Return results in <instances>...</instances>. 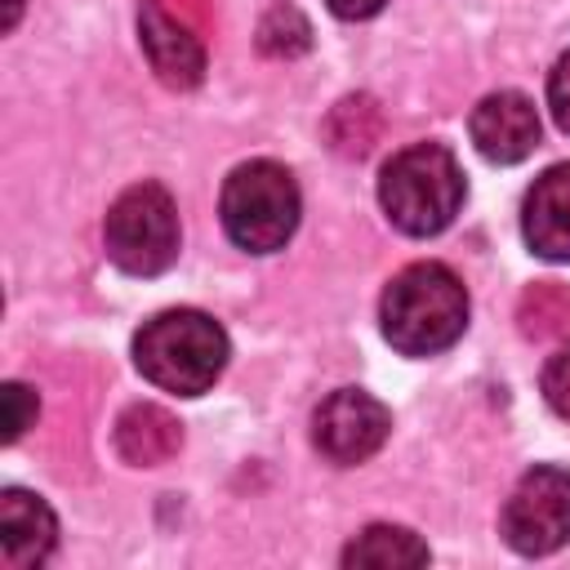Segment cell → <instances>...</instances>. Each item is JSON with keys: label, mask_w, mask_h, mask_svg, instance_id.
Returning a JSON list of instances; mask_svg holds the SVG:
<instances>
[{"label": "cell", "mask_w": 570, "mask_h": 570, "mask_svg": "<svg viewBox=\"0 0 570 570\" xmlns=\"http://www.w3.org/2000/svg\"><path fill=\"white\" fill-rule=\"evenodd\" d=\"M379 325L401 356H436L468 330V289L445 263H410L383 289Z\"/></svg>", "instance_id": "obj_1"}, {"label": "cell", "mask_w": 570, "mask_h": 570, "mask_svg": "<svg viewBox=\"0 0 570 570\" xmlns=\"http://www.w3.org/2000/svg\"><path fill=\"white\" fill-rule=\"evenodd\" d=\"M134 365L142 370L147 383L165 392L200 396L218 383L227 365V334L214 316L196 307H174L151 316L134 334Z\"/></svg>", "instance_id": "obj_2"}, {"label": "cell", "mask_w": 570, "mask_h": 570, "mask_svg": "<svg viewBox=\"0 0 570 570\" xmlns=\"http://www.w3.org/2000/svg\"><path fill=\"white\" fill-rule=\"evenodd\" d=\"M463 191H468L463 169H459L454 151L441 147V142L401 147L383 165V174H379L383 214L405 236H436V232H445L454 223V214L463 209Z\"/></svg>", "instance_id": "obj_3"}, {"label": "cell", "mask_w": 570, "mask_h": 570, "mask_svg": "<svg viewBox=\"0 0 570 570\" xmlns=\"http://www.w3.org/2000/svg\"><path fill=\"white\" fill-rule=\"evenodd\" d=\"M298 209H303L298 183L276 160H245V165H236L227 174L223 200H218L227 236L240 249H249V254L285 249V240L298 227Z\"/></svg>", "instance_id": "obj_4"}, {"label": "cell", "mask_w": 570, "mask_h": 570, "mask_svg": "<svg viewBox=\"0 0 570 570\" xmlns=\"http://www.w3.org/2000/svg\"><path fill=\"white\" fill-rule=\"evenodd\" d=\"M107 254L129 276H160L178 258V209L160 183H134L102 223Z\"/></svg>", "instance_id": "obj_5"}, {"label": "cell", "mask_w": 570, "mask_h": 570, "mask_svg": "<svg viewBox=\"0 0 570 570\" xmlns=\"http://www.w3.org/2000/svg\"><path fill=\"white\" fill-rule=\"evenodd\" d=\"M499 530L512 552L548 557L570 539V472L566 468H530L503 503Z\"/></svg>", "instance_id": "obj_6"}, {"label": "cell", "mask_w": 570, "mask_h": 570, "mask_svg": "<svg viewBox=\"0 0 570 570\" xmlns=\"http://www.w3.org/2000/svg\"><path fill=\"white\" fill-rule=\"evenodd\" d=\"M387 428H392V414L379 396L361 387H338L312 414V445L330 463L352 468V463H365L387 441Z\"/></svg>", "instance_id": "obj_7"}, {"label": "cell", "mask_w": 570, "mask_h": 570, "mask_svg": "<svg viewBox=\"0 0 570 570\" xmlns=\"http://www.w3.org/2000/svg\"><path fill=\"white\" fill-rule=\"evenodd\" d=\"M138 40H142V53H147V62H151L160 85L196 89L205 80V45H200V36L178 13H169L160 0H142Z\"/></svg>", "instance_id": "obj_8"}, {"label": "cell", "mask_w": 570, "mask_h": 570, "mask_svg": "<svg viewBox=\"0 0 570 570\" xmlns=\"http://www.w3.org/2000/svg\"><path fill=\"white\" fill-rule=\"evenodd\" d=\"M472 142L485 160L494 165H517L534 151L539 142V111L525 94L517 89H499V94H485L476 107H472Z\"/></svg>", "instance_id": "obj_9"}, {"label": "cell", "mask_w": 570, "mask_h": 570, "mask_svg": "<svg viewBox=\"0 0 570 570\" xmlns=\"http://www.w3.org/2000/svg\"><path fill=\"white\" fill-rule=\"evenodd\" d=\"M521 236L530 254L570 263V165L543 169L521 200Z\"/></svg>", "instance_id": "obj_10"}, {"label": "cell", "mask_w": 570, "mask_h": 570, "mask_svg": "<svg viewBox=\"0 0 570 570\" xmlns=\"http://www.w3.org/2000/svg\"><path fill=\"white\" fill-rule=\"evenodd\" d=\"M53 539H58V521H53L49 503L31 490L9 485L0 494V561L9 570L40 566L53 552Z\"/></svg>", "instance_id": "obj_11"}, {"label": "cell", "mask_w": 570, "mask_h": 570, "mask_svg": "<svg viewBox=\"0 0 570 570\" xmlns=\"http://www.w3.org/2000/svg\"><path fill=\"white\" fill-rule=\"evenodd\" d=\"M111 441H116V454L129 468H160L183 450V423L165 405L138 401L116 419Z\"/></svg>", "instance_id": "obj_12"}, {"label": "cell", "mask_w": 570, "mask_h": 570, "mask_svg": "<svg viewBox=\"0 0 570 570\" xmlns=\"http://www.w3.org/2000/svg\"><path fill=\"white\" fill-rule=\"evenodd\" d=\"M321 129H325V142H330L334 156L361 160V156H370V151L379 147V138H383V107H379L370 94H347V98H338V102L330 107V116H325Z\"/></svg>", "instance_id": "obj_13"}, {"label": "cell", "mask_w": 570, "mask_h": 570, "mask_svg": "<svg viewBox=\"0 0 570 570\" xmlns=\"http://www.w3.org/2000/svg\"><path fill=\"white\" fill-rule=\"evenodd\" d=\"M428 543L405 525H365L347 548L343 566H374V570H401V566H428Z\"/></svg>", "instance_id": "obj_14"}, {"label": "cell", "mask_w": 570, "mask_h": 570, "mask_svg": "<svg viewBox=\"0 0 570 570\" xmlns=\"http://www.w3.org/2000/svg\"><path fill=\"white\" fill-rule=\"evenodd\" d=\"M517 325L525 338H557L570 330V289L561 281H534L517 298Z\"/></svg>", "instance_id": "obj_15"}, {"label": "cell", "mask_w": 570, "mask_h": 570, "mask_svg": "<svg viewBox=\"0 0 570 570\" xmlns=\"http://www.w3.org/2000/svg\"><path fill=\"white\" fill-rule=\"evenodd\" d=\"M307 36H312V31H307L303 13L289 9V4H276V9L263 18V27H258V49L272 53V58H294V53L307 49Z\"/></svg>", "instance_id": "obj_16"}, {"label": "cell", "mask_w": 570, "mask_h": 570, "mask_svg": "<svg viewBox=\"0 0 570 570\" xmlns=\"http://www.w3.org/2000/svg\"><path fill=\"white\" fill-rule=\"evenodd\" d=\"M40 414V401L27 383H4V441H18Z\"/></svg>", "instance_id": "obj_17"}, {"label": "cell", "mask_w": 570, "mask_h": 570, "mask_svg": "<svg viewBox=\"0 0 570 570\" xmlns=\"http://www.w3.org/2000/svg\"><path fill=\"white\" fill-rule=\"evenodd\" d=\"M543 396H548V405L561 419H570V343L548 356V365H543Z\"/></svg>", "instance_id": "obj_18"}, {"label": "cell", "mask_w": 570, "mask_h": 570, "mask_svg": "<svg viewBox=\"0 0 570 570\" xmlns=\"http://www.w3.org/2000/svg\"><path fill=\"white\" fill-rule=\"evenodd\" d=\"M548 107H552V120L570 134V53H561L548 76Z\"/></svg>", "instance_id": "obj_19"}, {"label": "cell", "mask_w": 570, "mask_h": 570, "mask_svg": "<svg viewBox=\"0 0 570 570\" xmlns=\"http://www.w3.org/2000/svg\"><path fill=\"white\" fill-rule=\"evenodd\" d=\"M325 4H330L338 18H374L387 0H325Z\"/></svg>", "instance_id": "obj_20"}, {"label": "cell", "mask_w": 570, "mask_h": 570, "mask_svg": "<svg viewBox=\"0 0 570 570\" xmlns=\"http://www.w3.org/2000/svg\"><path fill=\"white\" fill-rule=\"evenodd\" d=\"M183 9L196 18V27H205V22H209V9H205V0H183Z\"/></svg>", "instance_id": "obj_21"}, {"label": "cell", "mask_w": 570, "mask_h": 570, "mask_svg": "<svg viewBox=\"0 0 570 570\" xmlns=\"http://www.w3.org/2000/svg\"><path fill=\"white\" fill-rule=\"evenodd\" d=\"M18 9H22V0H9V13H4V27H13V22H18Z\"/></svg>", "instance_id": "obj_22"}]
</instances>
